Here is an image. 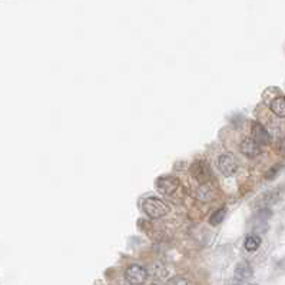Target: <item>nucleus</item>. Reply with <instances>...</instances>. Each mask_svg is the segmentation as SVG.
Segmentation results:
<instances>
[{
  "label": "nucleus",
  "mask_w": 285,
  "mask_h": 285,
  "mask_svg": "<svg viewBox=\"0 0 285 285\" xmlns=\"http://www.w3.org/2000/svg\"><path fill=\"white\" fill-rule=\"evenodd\" d=\"M252 277V268L250 266L248 262H239L237 268H235V272H234V278L238 279L239 282H245L248 279H251Z\"/></svg>",
  "instance_id": "nucleus-7"
},
{
  "label": "nucleus",
  "mask_w": 285,
  "mask_h": 285,
  "mask_svg": "<svg viewBox=\"0 0 285 285\" xmlns=\"http://www.w3.org/2000/svg\"><path fill=\"white\" fill-rule=\"evenodd\" d=\"M217 164H218V169L221 171V173L224 175V176H231L235 173L237 171V159L229 155V153H224V155H221L217 161Z\"/></svg>",
  "instance_id": "nucleus-4"
},
{
  "label": "nucleus",
  "mask_w": 285,
  "mask_h": 285,
  "mask_svg": "<svg viewBox=\"0 0 285 285\" xmlns=\"http://www.w3.org/2000/svg\"><path fill=\"white\" fill-rule=\"evenodd\" d=\"M281 169H282V165L272 166L271 169H270V171L266 172L265 178L266 179H274V178H275V176H277V175H278V172H279V171H281Z\"/></svg>",
  "instance_id": "nucleus-14"
},
{
  "label": "nucleus",
  "mask_w": 285,
  "mask_h": 285,
  "mask_svg": "<svg viewBox=\"0 0 285 285\" xmlns=\"http://www.w3.org/2000/svg\"><path fill=\"white\" fill-rule=\"evenodd\" d=\"M125 278L131 285H140L144 284L148 278V271L144 266L133 264V265H129L126 268Z\"/></svg>",
  "instance_id": "nucleus-2"
},
{
  "label": "nucleus",
  "mask_w": 285,
  "mask_h": 285,
  "mask_svg": "<svg viewBox=\"0 0 285 285\" xmlns=\"http://www.w3.org/2000/svg\"><path fill=\"white\" fill-rule=\"evenodd\" d=\"M226 285H242V282H239L238 279L232 278L231 281H229V282H228V284H226Z\"/></svg>",
  "instance_id": "nucleus-15"
},
{
  "label": "nucleus",
  "mask_w": 285,
  "mask_h": 285,
  "mask_svg": "<svg viewBox=\"0 0 285 285\" xmlns=\"http://www.w3.org/2000/svg\"><path fill=\"white\" fill-rule=\"evenodd\" d=\"M179 186L181 184L175 176H161L156 179V189L162 195H172L178 191Z\"/></svg>",
  "instance_id": "nucleus-3"
},
{
  "label": "nucleus",
  "mask_w": 285,
  "mask_h": 285,
  "mask_svg": "<svg viewBox=\"0 0 285 285\" xmlns=\"http://www.w3.org/2000/svg\"><path fill=\"white\" fill-rule=\"evenodd\" d=\"M191 173L193 175V178L199 179V181H205L208 178V169L204 162H193L192 166H191Z\"/></svg>",
  "instance_id": "nucleus-10"
},
{
  "label": "nucleus",
  "mask_w": 285,
  "mask_h": 285,
  "mask_svg": "<svg viewBox=\"0 0 285 285\" xmlns=\"http://www.w3.org/2000/svg\"><path fill=\"white\" fill-rule=\"evenodd\" d=\"M252 139L258 145H266L270 142V133L266 132V129L261 123L255 122L252 125Z\"/></svg>",
  "instance_id": "nucleus-5"
},
{
  "label": "nucleus",
  "mask_w": 285,
  "mask_h": 285,
  "mask_svg": "<svg viewBox=\"0 0 285 285\" xmlns=\"http://www.w3.org/2000/svg\"><path fill=\"white\" fill-rule=\"evenodd\" d=\"M271 111L279 118H285V96H277L270 103Z\"/></svg>",
  "instance_id": "nucleus-9"
},
{
  "label": "nucleus",
  "mask_w": 285,
  "mask_h": 285,
  "mask_svg": "<svg viewBox=\"0 0 285 285\" xmlns=\"http://www.w3.org/2000/svg\"><path fill=\"white\" fill-rule=\"evenodd\" d=\"M226 215V208H221V209H217L215 212L209 217V224L212 226L219 225L224 219H225Z\"/></svg>",
  "instance_id": "nucleus-12"
},
{
  "label": "nucleus",
  "mask_w": 285,
  "mask_h": 285,
  "mask_svg": "<svg viewBox=\"0 0 285 285\" xmlns=\"http://www.w3.org/2000/svg\"><path fill=\"white\" fill-rule=\"evenodd\" d=\"M279 195H281V189H272V191H268L264 195H261L258 199V204L261 205V208H268L272 204H275L279 199Z\"/></svg>",
  "instance_id": "nucleus-8"
},
{
  "label": "nucleus",
  "mask_w": 285,
  "mask_h": 285,
  "mask_svg": "<svg viewBox=\"0 0 285 285\" xmlns=\"http://www.w3.org/2000/svg\"><path fill=\"white\" fill-rule=\"evenodd\" d=\"M239 149H241V152L244 153L245 156L248 158H255V156H258L259 152H261V148L259 145L255 142L254 139H245L241 146H239Z\"/></svg>",
  "instance_id": "nucleus-6"
},
{
  "label": "nucleus",
  "mask_w": 285,
  "mask_h": 285,
  "mask_svg": "<svg viewBox=\"0 0 285 285\" xmlns=\"http://www.w3.org/2000/svg\"><path fill=\"white\" fill-rule=\"evenodd\" d=\"M244 246H245L246 251H250V252L257 251L259 246H261V238H259L258 235H248L245 239Z\"/></svg>",
  "instance_id": "nucleus-11"
},
{
  "label": "nucleus",
  "mask_w": 285,
  "mask_h": 285,
  "mask_svg": "<svg viewBox=\"0 0 285 285\" xmlns=\"http://www.w3.org/2000/svg\"><path fill=\"white\" fill-rule=\"evenodd\" d=\"M142 208L149 218H162L164 215L169 212V208L164 201L159 198H146L142 204Z\"/></svg>",
  "instance_id": "nucleus-1"
},
{
  "label": "nucleus",
  "mask_w": 285,
  "mask_h": 285,
  "mask_svg": "<svg viewBox=\"0 0 285 285\" xmlns=\"http://www.w3.org/2000/svg\"><path fill=\"white\" fill-rule=\"evenodd\" d=\"M166 285H191V282L188 279L182 278V277H175V278L169 279Z\"/></svg>",
  "instance_id": "nucleus-13"
}]
</instances>
